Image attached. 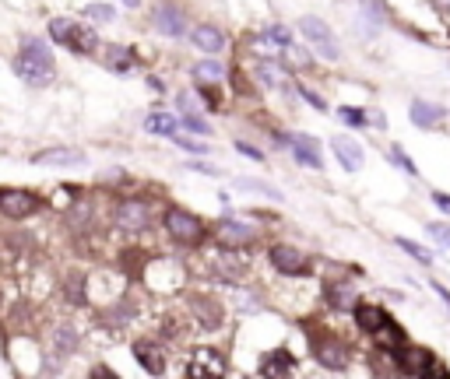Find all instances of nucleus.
<instances>
[{
    "label": "nucleus",
    "instance_id": "nucleus-1",
    "mask_svg": "<svg viewBox=\"0 0 450 379\" xmlns=\"http://www.w3.org/2000/svg\"><path fill=\"white\" fill-rule=\"evenodd\" d=\"M15 74L32 85V88H43L57 78V64H53V53L39 43V39H25L22 53L15 57Z\"/></svg>",
    "mask_w": 450,
    "mask_h": 379
},
{
    "label": "nucleus",
    "instance_id": "nucleus-2",
    "mask_svg": "<svg viewBox=\"0 0 450 379\" xmlns=\"http://www.w3.org/2000/svg\"><path fill=\"white\" fill-rule=\"evenodd\" d=\"M50 36L60 46H71L74 53H95V46H99V36L88 25H74L71 18H53L50 22Z\"/></svg>",
    "mask_w": 450,
    "mask_h": 379
},
{
    "label": "nucleus",
    "instance_id": "nucleus-3",
    "mask_svg": "<svg viewBox=\"0 0 450 379\" xmlns=\"http://www.w3.org/2000/svg\"><path fill=\"white\" fill-rule=\"evenodd\" d=\"M165 228H169V235L179 239V242H197V239L204 235V225H200L190 211H183V207H169V211H165Z\"/></svg>",
    "mask_w": 450,
    "mask_h": 379
},
{
    "label": "nucleus",
    "instance_id": "nucleus-4",
    "mask_svg": "<svg viewBox=\"0 0 450 379\" xmlns=\"http://www.w3.org/2000/svg\"><path fill=\"white\" fill-rule=\"evenodd\" d=\"M299 29H303V36H306V43H310V46H317L327 60H338V43H334L331 25H324L320 18H303V22H299Z\"/></svg>",
    "mask_w": 450,
    "mask_h": 379
},
{
    "label": "nucleus",
    "instance_id": "nucleus-5",
    "mask_svg": "<svg viewBox=\"0 0 450 379\" xmlns=\"http://www.w3.org/2000/svg\"><path fill=\"white\" fill-rule=\"evenodd\" d=\"M0 211L8 218H29L39 211V197L29 190H0Z\"/></svg>",
    "mask_w": 450,
    "mask_h": 379
},
{
    "label": "nucleus",
    "instance_id": "nucleus-6",
    "mask_svg": "<svg viewBox=\"0 0 450 379\" xmlns=\"http://www.w3.org/2000/svg\"><path fill=\"white\" fill-rule=\"evenodd\" d=\"M32 165H46V169H74L85 165V151L78 148H46L32 158Z\"/></svg>",
    "mask_w": 450,
    "mask_h": 379
},
{
    "label": "nucleus",
    "instance_id": "nucleus-7",
    "mask_svg": "<svg viewBox=\"0 0 450 379\" xmlns=\"http://www.w3.org/2000/svg\"><path fill=\"white\" fill-rule=\"evenodd\" d=\"M271 263H275L282 274H306V270H310L306 253L296 249V246H271Z\"/></svg>",
    "mask_w": 450,
    "mask_h": 379
},
{
    "label": "nucleus",
    "instance_id": "nucleus-8",
    "mask_svg": "<svg viewBox=\"0 0 450 379\" xmlns=\"http://www.w3.org/2000/svg\"><path fill=\"white\" fill-rule=\"evenodd\" d=\"M116 225H120V228H130V232L144 228V225H148V204H144V200H120V207H116Z\"/></svg>",
    "mask_w": 450,
    "mask_h": 379
},
{
    "label": "nucleus",
    "instance_id": "nucleus-9",
    "mask_svg": "<svg viewBox=\"0 0 450 379\" xmlns=\"http://www.w3.org/2000/svg\"><path fill=\"white\" fill-rule=\"evenodd\" d=\"M155 29H158L162 36H172V39H179V36L186 32V22H183V15H179L176 8H169V4H158V8H155Z\"/></svg>",
    "mask_w": 450,
    "mask_h": 379
},
{
    "label": "nucleus",
    "instance_id": "nucleus-10",
    "mask_svg": "<svg viewBox=\"0 0 450 379\" xmlns=\"http://www.w3.org/2000/svg\"><path fill=\"white\" fill-rule=\"evenodd\" d=\"M313 354H317V361H320L324 368H345V361H348V351H345L338 340H331V337L317 340V344H313Z\"/></svg>",
    "mask_w": 450,
    "mask_h": 379
},
{
    "label": "nucleus",
    "instance_id": "nucleus-11",
    "mask_svg": "<svg viewBox=\"0 0 450 379\" xmlns=\"http://www.w3.org/2000/svg\"><path fill=\"white\" fill-rule=\"evenodd\" d=\"M285 141L292 144V151H296V158H299L303 165H310V169H324V162H320V151H317V141H313V137H306V134H289Z\"/></svg>",
    "mask_w": 450,
    "mask_h": 379
},
{
    "label": "nucleus",
    "instance_id": "nucleus-12",
    "mask_svg": "<svg viewBox=\"0 0 450 379\" xmlns=\"http://www.w3.org/2000/svg\"><path fill=\"white\" fill-rule=\"evenodd\" d=\"M331 151L338 155V165H345L348 172L362 169V148H359L352 137H334V141H331Z\"/></svg>",
    "mask_w": 450,
    "mask_h": 379
},
{
    "label": "nucleus",
    "instance_id": "nucleus-13",
    "mask_svg": "<svg viewBox=\"0 0 450 379\" xmlns=\"http://www.w3.org/2000/svg\"><path fill=\"white\" fill-rule=\"evenodd\" d=\"M408 116H411V123H415V127L429 130V127H436V123L446 116V109H443V106H432V102L415 99V102H411V109H408Z\"/></svg>",
    "mask_w": 450,
    "mask_h": 379
},
{
    "label": "nucleus",
    "instance_id": "nucleus-14",
    "mask_svg": "<svg viewBox=\"0 0 450 379\" xmlns=\"http://www.w3.org/2000/svg\"><path fill=\"white\" fill-rule=\"evenodd\" d=\"M204 372H211V375H225V361H221V354H218V351H211V347H197L193 365H190V375H204Z\"/></svg>",
    "mask_w": 450,
    "mask_h": 379
},
{
    "label": "nucleus",
    "instance_id": "nucleus-15",
    "mask_svg": "<svg viewBox=\"0 0 450 379\" xmlns=\"http://www.w3.org/2000/svg\"><path fill=\"white\" fill-rule=\"evenodd\" d=\"M429 365H432V354L429 351H422V347H401V368L404 372L422 375V372H429Z\"/></svg>",
    "mask_w": 450,
    "mask_h": 379
},
{
    "label": "nucleus",
    "instance_id": "nucleus-16",
    "mask_svg": "<svg viewBox=\"0 0 450 379\" xmlns=\"http://www.w3.org/2000/svg\"><path fill=\"white\" fill-rule=\"evenodd\" d=\"M193 43H197L204 53H221V50H225V36H221L214 25H197V29H193Z\"/></svg>",
    "mask_w": 450,
    "mask_h": 379
},
{
    "label": "nucleus",
    "instance_id": "nucleus-17",
    "mask_svg": "<svg viewBox=\"0 0 450 379\" xmlns=\"http://www.w3.org/2000/svg\"><path fill=\"white\" fill-rule=\"evenodd\" d=\"M134 354H137V361H141L148 372H155V375L165 368V358H162V351H158L155 344H148V340H137V344H134Z\"/></svg>",
    "mask_w": 450,
    "mask_h": 379
},
{
    "label": "nucleus",
    "instance_id": "nucleus-18",
    "mask_svg": "<svg viewBox=\"0 0 450 379\" xmlns=\"http://www.w3.org/2000/svg\"><path fill=\"white\" fill-rule=\"evenodd\" d=\"M373 337H376L383 347H404V330H401L390 316H383V323L373 330Z\"/></svg>",
    "mask_w": 450,
    "mask_h": 379
},
{
    "label": "nucleus",
    "instance_id": "nucleus-19",
    "mask_svg": "<svg viewBox=\"0 0 450 379\" xmlns=\"http://www.w3.org/2000/svg\"><path fill=\"white\" fill-rule=\"evenodd\" d=\"M383 316H387V312H383L380 305H362V302H355V323H359L366 333H373V330L383 323Z\"/></svg>",
    "mask_w": 450,
    "mask_h": 379
},
{
    "label": "nucleus",
    "instance_id": "nucleus-20",
    "mask_svg": "<svg viewBox=\"0 0 450 379\" xmlns=\"http://www.w3.org/2000/svg\"><path fill=\"white\" fill-rule=\"evenodd\" d=\"M176 116H169V113H151L148 120H144V130H151V134H162V137H172L176 134Z\"/></svg>",
    "mask_w": 450,
    "mask_h": 379
},
{
    "label": "nucleus",
    "instance_id": "nucleus-21",
    "mask_svg": "<svg viewBox=\"0 0 450 379\" xmlns=\"http://www.w3.org/2000/svg\"><path fill=\"white\" fill-rule=\"evenodd\" d=\"M221 239L225 242H250L254 239V228H247L240 221H221Z\"/></svg>",
    "mask_w": 450,
    "mask_h": 379
},
{
    "label": "nucleus",
    "instance_id": "nucleus-22",
    "mask_svg": "<svg viewBox=\"0 0 450 379\" xmlns=\"http://www.w3.org/2000/svg\"><path fill=\"white\" fill-rule=\"evenodd\" d=\"M331 302L334 305H341V309H355V288L348 284V281H341V284H331Z\"/></svg>",
    "mask_w": 450,
    "mask_h": 379
},
{
    "label": "nucleus",
    "instance_id": "nucleus-23",
    "mask_svg": "<svg viewBox=\"0 0 450 379\" xmlns=\"http://www.w3.org/2000/svg\"><path fill=\"white\" fill-rule=\"evenodd\" d=\"M106 64H109L113 71H130V67H134V57H130V50H123V46H109V50H106Z\"/></svg>",
    "mask_w": 450,
    "mask_h": 379
},
{
    "label": "nucleus",
    "instance_id": "nucleus-24",
    "mask_svg": "<svg viewBox=\"0 0 450 379\" xmlns=\"http://www.w3.org/2000/svg\"><path fill=\"white\" fill-rule=\"evenodd\" d=\"M261 372H264V375H278V372L285 375V372H292V358H289L285 351H275V354L261 365Z\"/></svg>",
    "mask_w": 450,
    "mask_h": 379
},
{
    "label": "nucleus",
    "instance_id": "nucleus-25",
    "mask_svg": "<svg viewBox=\"0 0 450 379\" xmlns=\"http://www.w3.org/2000/svg\"><path fill=\"white\" fill-rule=\"evenodd\" d=\"M394 246H397V249H404V253H408L411 260H422V263H432V253H429V249H422L418 242H411V239H404V235H397V239H394Z\"/></svg>",
    "mask_w": 450,
    "mask_h": 379
},
{
    "label": "nucleus",
    "instance_id": "nucleus-26",
    "mask_svg": "<svg viewBox=\"0 0 450 379\" xmlns=\"http://www.w3.org/2000/svg\"><path fill=\"white\" fill-rule=\"evenodd\" d=\"M257 78H261L268 88H278V85H285V74H282L275 64H257Z\"/></svg>",
    "mask_w": 450,
    "mask_h": 379
},
{
    "label": "nucleus",
    "instance_id": "nucleus-27",
    "mask_svg": "<svg viewBox=\"0 0 450 379\" xmlns=\"http://www.w3.org/2000/svg\"><path fill=\"white\" fill-rule=\"evenodd\" d=\"M193 78H200V81H218V78H225V67H221V64L204 60V64H197V67H193Z\"/></svg>",
    "mask_w": 450,
    "mask_h": 379
},
{
    "label": "nucleus",
    "instance_id": "nucleus-28",
    "mask_svg": "<svg viewBox=\"0 0 450 379\" xmlns=\"http://www.w3.org/2000/svg\"><path fill=\"white\" fill-rule=\"evenodd\" d=\"M236 186L240 190H254V193H264V197H271V200H278L282 193L271 186V183H261V179H236Z\"/></svg>",
    "mask_w": 450,
    "mask_h": 379
},
{
    "label": "nucleus",
    "instance_id": "nucleus-29",
    "mask_svg": "<svg viewBox=\"0 0 450 379\" xmlns=\"http://www.w3.org/2000/svg\"><path fill=\"white\" fill-rule=\"evenodd\" d=\"M85 18H92V22H113V8L109 4H88L85 8Z\"/></svg>",
    "mask_w": 450,
    "mask_h": 379
},
{
    "label": "nucleus",
    "instance_id": "nucleus-30",
    "mask_svg": "<svg viewBox=\"0 0 450 379\" xmlns=\"http://www.w3.org/2000/svg\"><path fill=\"white\" fill-rule=\"evenodd\" d=\"M390 162H394V165H401V169H404L408 176H415V172H418V165H415V162H411V158H408V155H404V151H401L397 144L390 148Z\"/></svg>",
    "mask_w": 450,
    "mask_h": 379
},
{
    "label": "nucleus",
    "instance_id": "nucleus-31",
    "mask_svg": "<svg viewBox=\"0 0 450 379\" xmlns=\"http://www.w3.org/2000/svg\"><path fill=\"white\" fill-rule=\"evenodd\" d=\"M193 312H200L207 326H214V323H218V309H214L211 302H204V298H197V302H193Z\"/></svg>",
    "mask_w": 450,
    "mask_h": 379
},
{
    "label": "nucleus",
    "instance_id": "nucleus-32",
    "mask_svg": "<svg viewBox=\"0 0 450 379\" xmlns=\"http://www.w3.org/2000/svg\"><path fill=\"white\" fill-rule=\"evenodd\" d=\"M183 127H186V130H197V134H204V137L211 134V127H207V120H200L197 113H186V116H183Z\"/></svg>",
    "mask_w": 450,
    "mask_h": 379
},
{
    "label": "nucleus",
    "instance_id": "nucleus-33",
    "mask_svg": "<svg viewBox=\"0 0 450 379\" xmlns=\"http://www.w3.org/2000/svg\"><path fill=\"white\" fill-rule=\"evenodd\" d=\"M429 235L450 253V228H446V225H436V221H432V225H429Z\"/></svg>",
    "mask_w": 450,
    "mask_h": 379
},
{
    "label": "nucleus",
    "instance_id": "nucleus-34",
    "mask_svg": "<svg viewBox=\"0 0 450 379\" xmlns=\"http://www.w3.org/2000/svg\"><path fill=\"white\" fill-rule=\"evenodd\" d=\"M338 113H341V120H345V123H352V127H362V123H366V113H355L352 106H341Z\"/></svg>",
    "mask_w": 450,
    "mask_h": 379
},
{
    "label": "nucleus",
    "instance_id": "nucleus-35",
    "mask_svg": "<svg viewBox=\"0 0 450 379\" xmlns=\"http://www.w3.org/2000/svg\"><path fill=\"white\" fill-rule=\"evenodd\" d=\"M179 148H186V151H197V155H204L207 151V144H197V141H190V137H172Z\"/></svg>",
    "mask_w": 450,
    "mask_h": 379
},
{
    "label": "nucleus",
    "instance_id": "nucleus-36",
    "mask_svg": "<svg viewBox=\"0 0 450 379\" xmlns=\"http://www.w3.org/2000/svg\"><path fill=\"white\" fill-rule=\"evenodd\" d=\"M236 148H240L247 158H254V162H264V151H261V148H254V144H247V141H240Z\"/></svg>",
    "mask_w": 450,
    "mask_h": 379
},
{
    "label": "nucleus",
    "instance_id": "nucleus-37",
    "mask_svg": "<svg viewBox=\"0 0 450 379\" xmlns=\"http://www.w3.org/2000/svg\"><path fill=\"white\" fill-rule=\"evenodd\" d=\"M303 99L313 106V109H320V113H327V106H324V99L317 95V92H310V88H303Z\"/></svg>",
    "mask_w": 450,
    "mask_h": 379
},
{
    "label": "nucleus",
    "instance_id": "nucleus-38",
    "mask_svg": "<svg viewBox=\"0 0 450 379\" xmlns=\"http://www.w3.org/2000/svg\"><path fill=\"white\" fill-rule=\"evenodd\" d=\"M268 39H275V43H282V46H289V43H292V39H289V32H285V29H278V25H275V29H268Z\"/></svg>",
    "mask_w": 450,
    "mask_h": 379
},
{
    "label": "nucleus",
    "instance_id": "nucleus-39",
    "mask_svg": "<svg viewBox=\"0 0 450 379\" xmlns=\"http://www.w3.org/2000/svg\"><path fill=\"white\" fill-rule=\"evenodd\" d=\"M57 340H60V347H74V344H78L74 330H57Z\"/></svg>",
    "mask_w": 450,
    "mask_h": 379
},
{
    "label": "nucleus",
    "instance_id": "nucleus-40",
    "mask_svg": "<svg viewBox=\"0 0 450 379\" xmlns=\"http://www.w3.org/2000/svg\"><path fill=\"white\" fill-rule=\"evenodd\" d=\"M186 169H193V172H204V176H218V169H214V165H204V162H190Z\"/></svg>",
    "mask_w": 450,
    "mask_h": 379
},
{
    "label": "nucleus",
    "instance_id": "nucleus-41",
    "mask_svg": "<svg viewBox=\"0 0 450 379\" xmlns=\"http://www.w3.org/2000/svg\"><path fill=\"white\" fill-rule=\"evenodd\" d=\"M432 200H436V207H439V211H446V214H450V197H446V193H432Z\"/></svg>",
    "mask_w": 450,
    "mask_h": 379
},
{
    "label": "nucleus",
    "instance_id": "nucleus-42",
    "mask_svg": "<svg viewBox=\"0 0 450 379\" xmlns=\"http://www.w3.org/2000/svg\"><path fill=\"white\" fill-rule=\"evenodd\" d=\"M432 288H436V295H439V298H443V302H446V309H450V291H446V288H443V284H432Z\"/></svg>",
    "mask_w": 450,
    "mask_h": 379
},
{
    "label": "nucleus",
    "instance_id": "nucleus-43",
    "mask_svg": "<svg viewBox=\"0 0 450 379\" xmlns=\"http://www.w3.org/2000/svg\"><path fill=\"white\" fill-rule=\"evenodd\" d=\"M123 4H127V8H137V0H123Z\"/></svg>",
    "mask_w": 450,
    "mask_h": 379
}]
</instances>
